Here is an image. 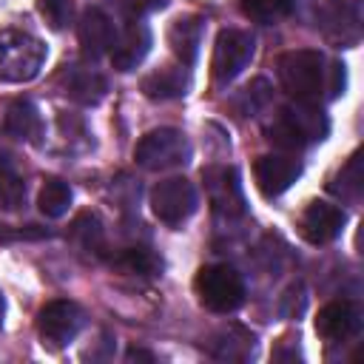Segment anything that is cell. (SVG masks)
Returning a JSON list of instances; mask_svg holds the SVG:
<instances>
[{"label":"cell","mask_w":364,"mask_h":364,"mask_svg":"<svg viewBox=\"0 0 364 364\" xmlns=\"http://www.w3.org/2000/svg\"><path fill=\"white\" fill-rule=\"evenodd\" d=\"M199 43H202V17L188 14V17H176L168 26V46L182 65H191L196 60Z\"/></svg>","instance_id":"e0dca14e"},{"label":"cell","mask_w":364,"mask_h":364,"mask_svg":"<svg viewBox=\"0 0 364 364\" xmlns=\"http://www.w3.org/2000/svg\"><path fill=\"white\" fill-rule=\"evenodd\" d=\"M270 82L264 80V77H259V80H253L245 91H242V114H256V111H262L267 102H270Z\"/></svg>","instance_id":"d4e9b609"},{"label":"cell","mask_w":364,"mask_h":364,"mask_svg":"<svg viewBox=\"0 0 364 364\" xmlns=\"http://www.w3.org/2000/svg\"><path fill=\"white\" fill-rule=\"evenodd\" d=\"M202 176H205V188H208L210 205L219 213L233 216V213H242L245 210L242 185H239V176H236L233 168H208Z\"/></svg>","instance_id":"5bb4252c"},{"label":"cell","mask_w":364,"mask_h":364,"mask_svg":"<svg viewBox=\"0 0 364 364\" xmlns=\"http://www.w3.org/2000/svg\"><path fill=\"white\" fill-rule=\"evenodd\" d=\"M82 310L80 304L68 301V299H54L48 301L40 313H37V333L43 338V344L48 347H65L82 327Z\"/></svg>","instance_id":"ba28073f"},{"label":"cell","mask_w":364,"mask_h":364,"mask_svg":"<svg viewBox=\"0 0 364 364\" xmlns=\"http://www.w3.org/2000/svg\"><path fill=\"white\" fill-rule=\"evenodd\" d=\"M239 9L256 23H276L293 11V0H239Z\"/></svg>","instance_id":"603a6c76"},{"label":"cell","mask_w":364,"mask_h":364,"mask_svg":"<svg viewBox=\"0 0 364 364\" xmlns=\"http://www.w3.org/2000/svg\"><path fill=\"white\" fill-rule=\"evenodd\" d=\"M71 205V188L63 179H46L37 193V208L48 219H60Z\"/></svg>","instance_id":"7402d4cb"},{"label":"cell","mask_w":364,"mask_h":364,"mask_svg":"<svg viewBox=\"0 0 364 364\" xmlns=\"http://www.w3.org/2000/svg\"><path fill=\"white\" fill-rule=\"evenodd\" d=\"M26 202V182L6 154H0V208L17 210Z\"/></svg>","instance_id":"44dd1931"},{"label":"cell","mask_w":364,"mask_h":364,"mask_svg":"<svg viewBox=\"0 0 364 364\" xmlns=\"http://www.w3.org/2000/svg\"><path fill=\"white\" fill-rule=\"evenodd\" d=\"M77 37H80L82 54L88 60H100L102 54H111L117 31H114V23L108 20V14L102 9H85L82 17H80Z\"/></svg>","instance_id":"7c38bea8"},{"label":"cell","mask_w":364,"mask_h":364,"mask_svg":"<svg viewBox=\"0 0 364 364\" xmlns=\"http://www.w3.org/2000/svg\"><path fill=\"white\" fill-rule=\"evenodd\" d=\"M253 54H256V40L247 31L222 28L219 37H216V46H213V60H210L213 80L219 85H228L230 80H236L247 68Z\"/></svg>","instance_id":"8992f818"},{"label":"cell","mask_w":364,"mask_h":364,"mask_svg":"<svg viewBox=\"0 0 364 364\" xmlns=\"http://www.w3.org/2000/svg\"><path fill=\"white\" fill-rule=\"evenodd\" d=\"M142 94L151 100H173L188 91V71L182 65H162L142 77Z\"/></svg>","instance_id":"ac0fdd59"},{"label":"cell","mask_w":364,"mask_h":364,"mask_svg":"<svg viewBox=\"0 0 364 364\" xmlns=\"http://www.w3.org/2000/svg\"><path fill=\"white\" fill-rule=\"evenodd\" d=\"M37 11L54 31H63L71 23V0H37Z\"/></svg>","instance_id":"cb8c5ba5"},{"label":"cell","mask_w":364,"mask_h":364,"mask_svg":"<svg viewBox=\"0 0 364 364\" xmlns=\"http://www.w3.org/2000/svg\"><path fill=\"white\" fill-rule=\"evenodd\" d=\"M361 330V313L353 301H330L316 316V333L324 341H347L358 336Z\"/></svg>","instance_id":"8fae6325"},{"label":"cell","mask_w":364,"mask_h":364,"mask_svg":"<svg viewBox=\"0 0 364 364\" xmlns=\"http://www.w3.org/2000/svg\"><path fill=\"white\" fill-rule=\"evenodd\" d=\"M199 304L210 313H233L245 301V282L230 264H205L193 279Z\"/></svg>","instance_id":"277c9868"},{"label":"cell","mask_w":364,"mask_h":364,"mask_svg":"<svg viewBox=\"0 0 364 364\" xmlns=\"http://www.w3.org/2000/svg\"><path fill=\"white\" fill-rule=\"evenodd\" d=\"M327 134V119L316 105L296 102V108H282L267 125V139L282 151H301L307 142Z\"/></svg>","instance_id":"3957f363"},{"label":"cell","mask_w":364,"mask_h":364,"mask_svg":"<svg viewBox=\"0 0 364 364\" xmlns=\"http://www.w3.org/2000/svg\"><path fill=\"white\" fill-rule=\"evenodd\" d=\"M165 3H168V0H122V6L128 9V14H134V17L159 11V9H165Z\"/></svg>","instance_id":"4316f807"},{"label":"cell","mask_w":364,"mask_h":364,"mask_svg":"<svg viewBox=\"0 0 364 364\" xmlns=\"http://www.w3.org/2000/svg\"><path fill=\"white\" fill-rule=\"evenodd\" d=\"M134 159L136 165H142L145 171H171V168H182L191 159V142L182 131L176 128H154L148 131L136 148H134Z\"/></svg>","instance_id":"5b68a950"},{"label":"cell","mask_w":364,"mask_h":364,"mask_svg":"<svg viewBox=\"0 0 364 364\" xmlns=\"http://www.w3.org/2000/svg\"><path fill=\"white\" fill-rule=\"evenodd\" d=\"M3 131L20 142H37L43 136V117L31 100H14L6 108Z\"/></svg>","instance_id":"2e32d148"},{"label":"cell","mask_w":364,"mask_h":364,"mask_svg":"<svg viewBox=\"0 0 364 364\" xmlns=\"http://www.w3.org/2000/svg\"><path fill=\"white\" fill-rule=\"evenodd\" d=\"M0 321H3V296H0Z\"/></svg>","instance_id":"f1b7e54d"},{"label":"cell","mask_w":364,"mask_h":364,"mask_svg":"<svg viewBox=\"0 0 364 364\" xmlns=\"http://www.w3.org/2000/svg\"><path fill=\"white\" fill-rule=\"evenodd\" d=\"M108 264L125 276H154L162 267V262L148 247H122L114 256H108Z\"/></svg>","instance_id":"d6986e66"},{"label":"cell","mask_w":364,"mask_h":364,"mask_svg":"<svg viewBox=\"0 0 364 364\" xmlns=\"http://www.w3.org/2000/svg\"><path fill=\"white\" fill-rule=\"evenodd\" d=\"M51 230L40 228V225H23V228H11V225H0V242L9 245V242H34V239H48Z\"/></svg>","instance_id":"484cf974"},{"label":"cell","mask_w":364,"mask_h":364,"mask_svg":"<svg viewBox=\"0 0 364 364\" xmlns=\"http://www.w3.org/2000/svg\"><path fill=\"white\" fill-rule=\"evenodd\" d=\"M151 210L165 225H182L196 210V188L185 176L162 179L151 188Z\"/></svg>","instance_id":"52a82bcc"},{"label":"cell","mask_w":364,"mask_h":364,"mask_svg":"<svg viewBox=\"0 0 364 364\" xmlns=\"http://www.w3.org/2000/svg\"><path fill=\"white\" fill-rule=\"evenodd\" d=\"M71 239L77 242L80 250L100 256L102 247H105V233H102V222H100V216L91 213V210L80 213V216L71 222Z\"/></svg>","instance_id":"ffe728a7"},{"label":"cell","mask_w":364,"mask_h":364,"mask_svg":"<svg viewBox=\"0 0 364 364\" xmlns=\"http://www.w3.org/2000/svg\"><path fill=\"white\" fill-rule=\"evenodd\" d=\"M148 48H151V31H148L145 23L134 20V23H128L122 28V34L114 37L111 63H114L117 71H131V68H136L145 60Z\"/></svg>","instance_id":"9a60e30c"},{"label":"cell","mask_w":364,"mask_h":364,"mask_svg":"<svg viewBox=\"0 0 364 364\" xmlns=\"http://www.w3.org/2000/svg\"><path fill=\"white\" fill-rule=\"evenodd\" d=\"M301 173V162L296 156L287 154H264L253 162V179L262 196L273 199L279 193H284Z\"/></svg>","instance_id":"9c48e42d"},{"label":"cell","mask_w":364,"mask_h":364,"mask_svg":"<svg viewBox=\"0 0 364 364\" xmlns=\"http://www.w3.org/2000/svg\"><path fill=\"white\" fill-rule=\"evenodd\" d=\"M46 63L40 37L20 28H0V82H28Z\"/></svg>","instance_id":"7a4b0ae2"},{"label":"cell","mask_w":364,"mask_h":364,"mask_svg":"<svg viewBox=\"0 0 364 364\" xmlns=\"http://www.w3.org/2000/svg\"><path fill=\"white\" fill-rule=\"evenodd\" d=\"M276 74L282 88L304 105H318L321 91L327 85V68H324V57L313 48H293L284 51L276 60Z\"/></svg>","instance_id":"6da1fadb"},{"label":"cell","mask_w":364,"mask_h":364,"mask_svg":"<svg viewBox=\"0 0 364 364\" xmlns=\"http://www.w3.org/2000/svg\"><path fill=\"white\" fill-rule=\"evenodd\" d=\"M128 361H154V355H151V353H145V350L131 347V350H128Z\"/></svg>","instance_id":"83f0119b"},{"label":"cell","mask_w":364,"mask_h":364,"mask_svg":"<svg viewBox=\"0 0 364 364\" xmlns=\"http://www.w3.org/2000/svg\"><path fill=\"white\" fill-rule=\"evenodd\" d=\"M344 210L330 202H310L299 216V236L310 245H327L333 242L344 228Z\"/></svg>","instance_id":"30bf717a"},{"label":"cell","mask_w":364,"mask_h":364,"mask_svg":"<svg viewBox=\"0 0 364 364\" xmlns=\"http://www.w3.org/2000/svg\"><path fill=\"white\" fill-rule=\"evenodd\" d=\"M60 85H63L65 97H71L80 105H97L108 91L105 77L88 65H63Z\"/></svg>","instance_id":"4fadbf2b"}]
</instances>
